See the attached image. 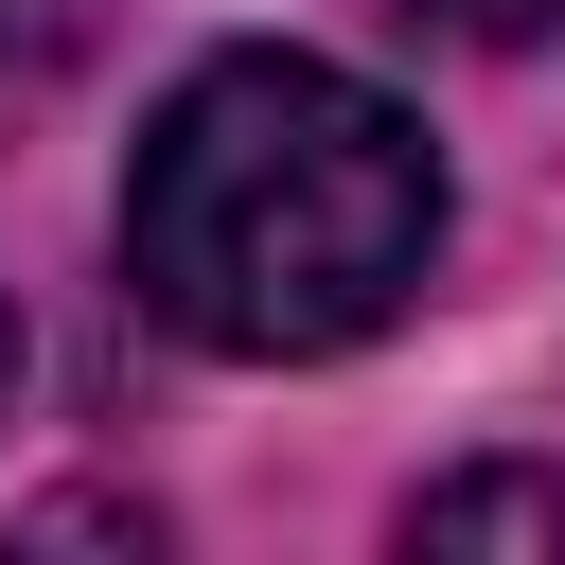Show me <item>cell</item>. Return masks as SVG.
<instances>
[{"mask_svg":"<svg viewBox=\"0 0 565 565\" xmlns=\"http://www.w3.org/2000/svg\"><path fill=\"white\" fill-rule=\"evenodd\" d=\"M124 265L194 353L300 371L424 300L441 265V159L424 124L335 53H212L124 177Z\"/></svg>","mask_w":565,"mask_h":565,"instance_id":"obj_1","label":"cell"},{"mask_svg":"<svg viewBox=\"0 0 565 565\" xmlns=\"http://www.w3.org/2000/svg\"><path fill=\"white\" fill-rule=\"evenodd\" d=\"M406 530L424 547H565V477H441Z\"/></svg>","mask_w":565,"mask_h":565,"instance_id":"obj_2","label":"cell"},{"mask_svg":"<svg viewBox=\"0 0 565 565\" xmlns=\"http://www.w3.org/2000/svg\"><path fill=\"white\" fill-rule=\"evenodd\" d=\"M88 35H106V0H0V124H18V106L88 53Z\"/></svg>","mask_w":565,"mask_h":565,"instance_id":"obj_3","label":"cell"},{"mask_svg":"<svg viewBox=\"0 0 565 565\" xmlns=\"http://www.w3.org/2000/svg\"><path fill=\"white\" fill-rule=\"evenodd\" d=\"M388 18H406V35H459V53H530L565 0H388Z\"/></svg>","mask_w":565,"mask_h":565,"instance_id":"obj_4","label":"cell"},{"mask_svg":"<svg viewBox=\"0 0 565 565\" xmlns=\"http://www.w3.org/2000/svg\"><path fill=\"white\" fill-rule=\"evenodd\" d=\"M0 388H18V300H0Z\"/></svg>","mask_w":565,"mask_h":565,"instance_id":"obj_5","label":"cell"}]
</instances>
